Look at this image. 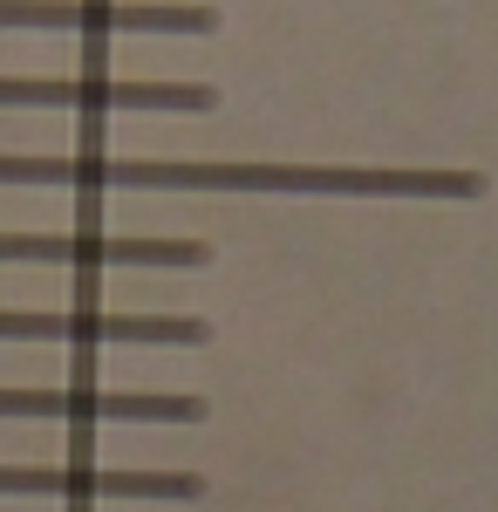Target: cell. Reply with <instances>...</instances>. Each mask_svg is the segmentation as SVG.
<instances>
[{
    "label": "cell",
    "mask_w": 498,
    "mask_h": 512,
    "mask_svg": "<svg viewBox=\"0 0 498 512\" xmlns=\"http://www.w3.org/2000/svg\"><path fill=\"white\" fill-rule=\"evenodd\" d=\"M0 417H62V424H198L205 396H123V390H0Z\"/></svg>",
    "instance_id": "4"
},
{
    "label": "cell",
    "mask_w": 498,
    "mask_h": 512,
    "mask_svg": "<svg viewBox=\"0 0 498 512\" xmlns=\"http://www.w3.org/2000/svg\"><path fill=\"white\" fill-rule=\"evenodd\" d=\"M0 492L55 499H198V472H96V465H0Z\"/></svg>",
    "instance_id": "6"
},
{
    "label": "cell",
    "mask_w": 498,
    "mask_h": 512,
    "mask_svg": "<svg viewBox=\"0 0 498 512\" xmlns=\"http://www.w3.org/2000/svg\"><path fill=\"white\" fill-rule=\"evenodd\" d=\"M0 28H62V35H212V7L171 0H0Z\"/></svg>",
    "instance_id": "1"
},
{
    "label": "cell",
    "mask_w": 498,
    "mask_h": 512,
    "mask_svg": "<svg viewBox=\"0 0 498 512\" xmlns=\"http://www.w3.org/2000/svg\"><path fill=\"white\" fill-rule=\"evenodd\" d=\"M0 103L48 110H212L219 89L205 82H110V76H0Z\"/></svg>",
    "instance_id": "3"
},
{
    "label": "cell",
    "mask_w": 498,
    "mask_h": 512,
    "mask_svg": "<svg viewBox=\"0 0 498 512\" xmlns=\"http://www.w3.org/2000/svg\"><path fill=\"white\" fill-rule=\"evenodd\" d=\"M0 260H48V267H205L212 246L198 239H116V233H0Z\"/></svg>",
    "instance_id": "2"
},
{
    "label": "cell",
    "mask_w": 498,
    "mask_h": 512,
    "mask_svg": "<svg viewBox=\"0 0 498 512\" xmlns=\"http://www.w3.org/2000/svg\"><path fill=\"white\" fill-rule=\"evenodd\" d=\"M0 342H171L198 349V315H110V308H69V315H14L0 308Z\"/></svg>",
    "instance_id": "5"
}]
</instances>
